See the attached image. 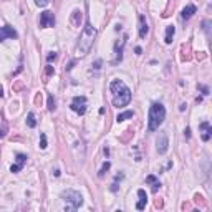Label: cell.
<instances>
[{
  "label": "cell",
  "instance_id": "obj_16",
  "mask_svg": "<svg viewBox=\"0 0 212 212\" xmlns=\"http://www.w3.org/2000/svg\"><path fill=\"white\" fill-rule=\"evenodd\" d=\"M134 116V113L133 111H125V113H119L116 116V121L118 123H123V121H126V119H129V118H133Z\"/></svg>",
  "mask_w": 212,
  "mask_h": 212
},
{
  "label": "cell",
  "instance_id": "obj_29",
  "mask_svg": "<svg viewBox=\"0 0 212 212\" xmlns=\"http://www.w3.org/2000/svg\"><path fill=\"white\" fill-rule=\"evenodd\" d=\"M184 136H186L187 139L191 138V129H189V128H186V129H184Z\"/></svg>",
  "mask_w": 212,
  "mask_h": 212
},
{
  "label": "cell",
  "instance_id": "obj_23",
  "mask_svg": "<svg viewBox=\"0 0 212 212\" xmlns=\"http://www.w3.org/2000/svg\"><path fill=\"white\" fill-rule=\"evenodd\" d=\"M35 3H37V7H46L50 3V0H35Z\"/></svg>",
  "mask_w": 212,
  "mask_h": 212
},
{
  "label": "cell",
  "instance_id": "obj_3",
  "mask_svg": "<svg viewBox=\"0 0 212 212\" xmlns=\"http://www.w3.org/2000/svg\"><path fill=\"white\" fill-rule=\"evenodd\" d=\"M166 119V108L161 103H152L148 113V129L149 131H156V129L162 125Z\"/></svg>",
  "mask_w": 212,
  "mask_h": 212
},
{
  "label": "cell",
  "instance_id": "obj_7",
  "mask_svg": "<svg viewBox=\"0 0 212 212\" xmlns=\"http://www.w3.org/2000/svg\"><path fill=\"white\" fill-rule=\"evenodd\" d=\"M156 146H157V152L159 154H166L167 148H169V139L166 133H159V136L156 139Z\"/></svg>",
  "mask_w": 212,
  "mask_h": 212
},
{
  "label": "cell",
  "instance_id": "obj_35",
  "mask_svg": "<svg viewBox=\"0 0 212 212\" xmlns=\"http://www.w3.org/2000/svg\"><path fill=\"white\" fill-rule=\"evenodd\" d=\"M5 136V129H0V138H3Z\"/></svg>",
  "mask_w": 212,
  "mask_h": 212
},
{
  "label": "cell",
  "instance_id": "obj_4",
  "mask_svg": "<svg viewBox=\"0 0 212 212\" xmlns=\"http://www.w3.org/2000/svg\"><path fill=\"white\" fill-rule=\"evenodd\" d=\"M61 199L66 202L65 210H76L81 204H83V197H81V194L78 191H73V189H68V191L61 192Z\"/></svg>",
  "mask_w": 212,
  "mask_h": 212
},
{
  "label": "cell",
  "instance_id": "obj_5",
  "mask_svg": "<svg viewBox=\"0 0 212 212\" xmlns=\"http://www.w3.org/2000/svg\"><path fill=\"white\" fill-rule=\"evenodd\" d=\"M70 108H72L75 113H78L80 116H83L86 113V98L85 96H75L72 104H70Z\"/></svg>",
  "mask_w": 212,
  "mask_h": 212
},
{
  "label": "cell",
  "instance_id": "obj_28",
  "mask_svg": "<svg viewBox=\"0 0 212 212\" xmlns=\"http://www.w3.org/2000/svg\"><path fill=\"white\" fill-rule=\"evenodd\" d=\"M55 73V68L51 66V65H48V66H46V75H53Z\"/></svg>",
  "mask_w": 212,
  "mask_h": 212
},
{
  "label": "cell",
  "instance_id": "obj_19",
  "mask_svg": "<svg viewBox=\"0 0 212 212\" xmlns=\"http://www.w3.org/2000/svg\"><path fill=\"white\" fill-rule=\"evenodd\" d=\"M72 22H73V25L80 27V23H81V12H80V10H73V19H72Z\"/></svg>",
  "mask_w": 212,
  "mask_h": 212
},
{
  "label": "cell",
  "instance_id": "obj_36",
  "mask_svg": "<svg viewBox=\"0 0 212 212\" xmlns=\"http://www.w3.org/2000/svg\"><path fill=\"white\" fill-rule=\"evenodd\" d=\"M2 96H3V88L0 86V98H2Z\"/></svg>",
  "mask_w": 212,
  "mask_h": 212
},
{
  "label": "cell",
  "instance_id": "obj_24",
  "mask_svg": "<svg viewBox=\"0 0 212 212\" xmlns=\"http://www.w3.org/2000/svg\"><path fill=\"white\" fill-rule=\"evenodd\" d=\"M55 58H56V53H55V51H50L48 55H46V61H48V63H51L53 60H55Z\"/></svg>",
  "mask_w": 212,
  "mask_h": 212
},
{
  "label": "cell",
  "instance_id": "obj_2",
  "mask_svg": "<svg viewBox=\"0 0 212 212\" xmlns=\"http://www.w3.org/2000/svg\"><path fill=\"white\" fill-rule=\"evenodd\" d=\"M95 38H96V28L91 25L90 20H86L85 27H83V32L80 35L78 45H76V53H78L80 56H85L86 53H90L93 43H95Z\"/></svg>",
  "mask_w": 212,
  "mask_h": 212
},
{
  "label": "cell",
  "instance_id": "obj_11",
  "mask_svg": "<svg viewBox=\"0 0 212 212\" xmlns=\"http://www.w3.org/2000/svg\"><path fill=\"white\" fill-rule=\"evenodd\" d=\"M199 129L202 131V141L204 143H207V141L210 139V136H212V128H210V123L209 121H202L201 125H199Z\"/></svg>",
  "mask_w": 212,
  "mask_h": 212
},
{
  "label": "cell",
  "instance_id": "obj_33",
  "mask_svg": "<svg viewBox=\"0 0 212 212\" xmlns=\"http://www.w3.org/2000/svg\"><path fill=\"white\" fill-rule=\"evenodd\" d=\"M179 109H181V111H184V109H186V103H182V104L179 106Z\"/></svg>",
  "mask_w": 212,
  "mask_h": 212
},
{
  "label": "cell",
  "instance_id": "obj_12",
  "mask_svg": "<svg viewBox=\"0 0 212 212\" xmlns=\"http://www.w3.org/2000/svg\"><path fill=\"white\" fill-rule=\"evenodd\" d=\"M138 20H139V38H146V35H148V32H149L148 20H146L144 15H139Z\"/></svg>",
  "mask_w": 212,
  "mask_h": 212
},
{
  "label": "cell",
  "instance_id": "obj_13",
  "mask_svg": "<svg viewBox=\"0 0 212 212\" xmlns=\"http://www.w3.org/2000/svg\"><path fill=\"white\" fill-rule=\"evenodd\" d=\"M138 196H139V201H138V204H136V209H138V210H143V209L146 207V202H148V194H146L144 189H139V191H138Z\"/></svg>",
  "mask_w": 212,
  "mask_h": 212
},
{
  "label": "cell",
  "instance_id": "obj_17",
  "mask_svg": "<svg viewBox=\"0 0 212 212\" xmlns=\"http://www.w3.org/2000/svg\"><path fill=\"white\" fill-rule=\"evenodd\" d=\"M125 178V174L123 172H119V174H116V178H114V182H113V186H111V191L113 192H116L118 191V187H119V181Z\"/></svg>",
  "mask_w": 212,
  "mask_h": 212
},
{
  "label": "cell",
  "instance_id": "obj_32",
  "mask_svg": "<svg viewBox=\"0 0 212 212\" xmlns=\"http://www.w3.org/2000/svg\"><path fill=\"white\" fill-rule=\"evenodd\" d=\"M60 174H61V172H60V169H55V172H53V176H55V178H58Z\"/></svg>",
  "mask_w": 212,
  "mask_h": 212
},
{
  "label": "cell",
  "instance_id": "obj_6",
  "mask_svg": "<svg viewBox=\"0 0 212 212\" xmlns=\"http://www.w3.org/2000/svg\"><path fill=\"white\" fill-rule=\"evenodd\" d=\"M55 15H53V12L50 10H45L42 12V15H40V27L42 28H48V27H55Z\"/></svg>",
  "mask_w": 212,
  "mask_h": 212
},
{
  "label": "cell",
  "instance_id": "obj_25",
  "mask_svg": "<svg viewBox=\"0 0 212 212\" xmlns=\"http://www.w3.org/2000/svg\"><path fill=\"white\" fill-rule=\"evenodd\" d=\"M157 181V178L154 174H151V176H148V178H146V182H148V184H154V182Z\"/></svg>",
  "mask_w": 212,
  "mask_h": 212
},
{
  "label": "cell",
  "instance_id": "obj_1",
  "mask_svg": "<svg viewBox=\"0 0 212 212\" xmlns=\"http://www.w3.org/2000/svg\"><path fill=\"white\" fill-rule=\"evenodd\" d=\"M109 91L113 93V106H116V108H125L131 101V90L121 80L111 81Z\"/></svg>",
  "mask_w": 212,
  "mask_h": 212
},
{
  "label": "cell",
  "instance_id": "obj_10",
  "mask_svg": "<svg viewBox=\"0 0 212 212\" xmlns=\"http://www.w3.org/2000/svg\"><path fill=\"white\" fill-rule=\"evenodd\" d=\"M126 40H128V35H125L121 40V43H116L114 45V53H116V58H114V65H118L121 60H123V50H125V45H126Z\"/></svg>",
  "mask_w": 212,
  "mask_h": 212
},
{
  "label": "cell",
  "instance_id": "obj_21",
  "mask_svg": "<svg viewBox=\"0 0 212 212\" xmlns=\"http://www.w3.org/2000/svg\"><path fill=\"white\" fill-rule=\"evenodd\" d=\"M46 106H48L50 111H55V98H53V95H48V99H46Z\"/></svg>",
  "mask_w": 212,
  "mask_h": 212
},
{
  "label": "cell",
  "instance_id": "obj_27",
  "mask_svg": "<svg viewBox=\"0 0 212 212\" xmlns=\"http://www.w3.org/2000/svg\"><path fill=\"white\" fill-rule=\"evenodd\" d=\"M159 189H161V182H159V181H156L154 184H152V192H157Z\"/></svg>",
  "mask_w": 212,
  "mask_h": 212
},
{
  "label": "cell",
  "instance_id": "obj_14",
  "mask_svg": "<svg viewBox=\"0 0 212 212\" xmlns=\"http://www.w3.org/2000/svg\"><path fill=\"white\" fill-rule=\"evenodd\" d=\"M196 12H197V8H196V5H187V7H184V8H182V13H181V17H182V19H184V20H187V19H191V17L194 15V13H196Z\"/></svg>",
  "mask_w": 212,
  "mask_h": 212
},
{
  "label": "cell",
  "instance_id": "obj_20",
  "mask_svg": "<svg viewBox=\"0 0 212 212\" xmlns=\"http://www.w3.org/2000/svg\"><path fill=\"white\" fill-rule=\"evenodd\" d=\"M27 126L28 128H35V126H37V119H35V114L33 113H28L27 114Z\"/></svg>",
  "mask_w": 212,
  "mask_h": 212
},
{
  "label": "cell",
  "instance_id": "obj_9",
  "mask_svg": "<svg viewBox=\"0 0 212 212\" xmlns=\"http://www.w3.org/2000/svg\"><path fill=\"white\" fill-rule=\"evenodd\" d=\"M7 38H13L15 40V38H19V33L8 25L0 27V42H3V40H7Z\"/></svg>",
  "mask_w": 212,
  "mask_h": 212
},
{
  "label": "cell",
  "instance_id": "obj_30",
  "mask_svg": "<svg viewBox=\"0 0 212 212\" xmlns=\"http://www.w3.org/2000/svg\"><path fill=\"white\" fill-rule=\"evenodd\" d=\"M204 30L207 32V35H209V22H204Z\"/></svg>",
  "mask_w": 212,
  "mask_h": 212
},
{
  "label": "cell",
  "instance_id": "obj_34",
  "mask_svg": "<svg viewBox=\"0 0 212 212\" xmlns=\"http://www.w3.org/2000/svg\"><path fill=\"white\" fill-rule=\"evenodd\" d=\"M73 65H75V61H72V63H70L68 66H66V70H72V68H73Z\"/></svg>",
  "mask_w": 212,
  "mask_h": 212
},
{
  "label": "cell",
  "instance_id": "obj_26",
  "mask_svg": "<svg viewBox=\"0 0 212 212\" xmlns=\"http://www.w3.org/2000/svg\"><path fill=\"white\" fill-rule=\"evenodd\" d=\"M197 88H199V90L202 91V95H204V96H207V95H209V88H207V86H204V85H199Z\"/></svg>",
  "mask_w": 212,
  "mask_h": 212
},
{
  "label": "cell",
  "instance_id": "obj_15",
  "mask_svg": "<svg viewBox=\"0 0 212 212\" xmlns=\"http://www.w3.org/2000/svg\"><path fill=\"white\" fill-rule=\"evenodd\" d=\"M174 33H176V28H174L172 25H167V28H166V38H164V42H166L167 45H169V43H172Z\"/></svg>",
  "mask_w": 212,
  "mask_h": 212
},
{
  "label": "cell",
  "instance_id": "obj_8",
  "mask_svg": "<svg viewBox=\"0 0 212 212\" xmlns=\"http://www.w3.org/2000/svg\"><path fill=\"white\" fill-rule=\"evenodd\" d=\"M17 157V162L15 164H12V167H10V172H20V171L23 169V166L27 164V154H22V152H19V154L15 156Z\"/></svg>",
  "mask_w": 212,
  "mask_h": 212
},
{
  "label": "cell",
  "instance_id": "obj_31",
  "mask_svg": "<svg viewBox=\"0 0 212 212\" xmlns=\"http://www.w3.org/2000/svg\"><path fill=\"white\" fill-rule=\"evenodd\" d=\"M134 51H136V55H141V53H143V50H141V46H136V48H134Z\"/></svg>",
  "mask_w": 212,
  "mask_h": 212
},
{
  "label": "cell",
  "instance_id": "obj_22",
  "mask_svg": "<svg viewBox=\"0 0 212 212\" xmlns=\"http://www.w3.org/2000/svg\"><path fill=\"white\" fill-rule=\"evenodd\" d=\"M46 136H45V133L40 134V149H46Z\"/></svg>",
  "mask_w": 212,
  "mask_h": 212
},
{
  "label": "cell",
  "instance_id": "obj_18",
  "mask_svg": "<svg viewBox=\"0 0 212 212\" xmlns=\"http://www.w3.org/2000/svg\"><path fill=\"white\" fill-rule=\"evenodd\" d=\"M109 167H111V162H109V161H104L103 166H101V169H99V172H98L99 178H104V174L109 171Z\"/></svg>",
  "mask_w": 212,
  "mask_h": 212
}]
</instances>
